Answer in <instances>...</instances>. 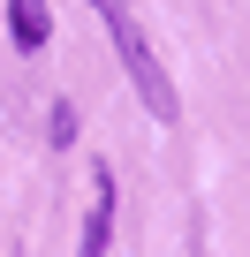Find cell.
<instances>
[{
	"mask_svg": "<svg viewBox=\"0 0 250 257\" xmlns=\"http://www.w3.org/2000/svg\"><path fill=\"white\" fill-rule=\"evenodd\" d=\"M8 31H16V46H23V53H38V46H46V31H53L46 0H8Z\"/></svg>",
	"mask_w": 250,
	"mask_h": 257,
	"instance_id": "2",
	"label": "cell"
},
{
	"mask_svg": "<svg viewBox=\"0 0 250 257\" xmlns=\"http://www.w3.org/2000/svg\"><path fill=\"white\" fill-rule=\"evenodd\" d=\"M106 242H114V174L99 167V182H91V212H84V257H106Z\"/></svg>",
	"mask_w": 250,
	"mask_h": 257,
	"instance_id": "1",
	"label": "cell"
},
{
	"mask_svg": "<svg viewBox=\"0 0 250 257\" xmlns=\"http://www.w3.org/2000/svg\"><path fill=\"white\" fill-rule=\"evenodd\" d=\"M91 8L106 16V31H114V23H129V0H91Z\"/></svg>",
	"mask_w": 250,
	"mask_h": 257,
	"instance_id": "3",
	"label": "cell"
}]
</instances>
